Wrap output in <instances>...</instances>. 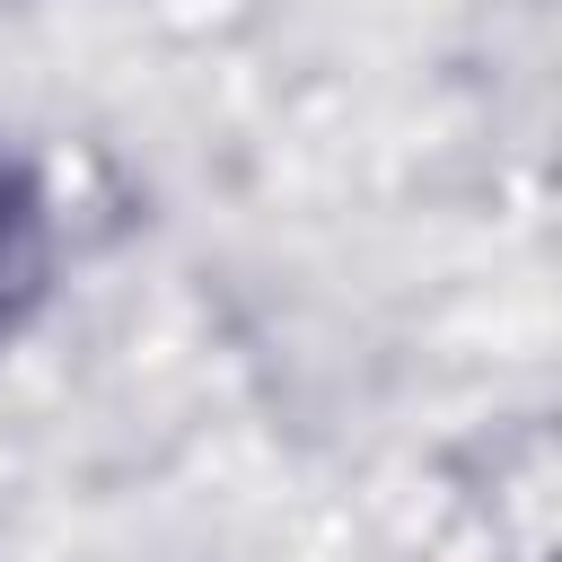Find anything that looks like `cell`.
<instances>
[{
    "label": "cell",
    "instance_id": "6da1fadb",
    "mask_svg": "<svg viewBox=\"0 0 562 562\" xmlns=\"http://www.w3.org/2000/svg\"><path fill=\"white\" fill-rule=\"evenodd\" d=\"M44 263H53V237H44V193L0 167V342L35 316L44 299Z\"/></svg>",
    "mask_w": 562,
    "mask_h": 562
}]
</instances>
